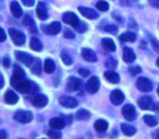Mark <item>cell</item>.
I'll use <instances>...</instances> for the list:
<instances>
[{
	"instance_id": "cell-33",
	"label": "cell",
	"mask_w": 159,
	"mask_h": 139,
	"mask_svg": "<svg viewBox=\"0 0 159 139\" xmlns=\"http://www.w3.org/2000/svg\"><path fill=\"white\" fill-rule=\"evenodd\" d=\"M143 120L145 121V123L151 127H154L157 125V120L156 119L153 117V116H151V115H145L143 117Z\"/></svg>"
},
{
	"instance_id": "cell-38",
	"label": "cell",
	"mask_w": 159,
	"mask_h": 139,
	"mask_svg": "<svg viewBox=\"0 0 159 139\" xmlns=\"http://www.w3.org/2000/svg\"><path fill=\"white\" fill-rule=\"evenodd\" d=\"M128 71H129V74L131 76H136L138 74H139L141 72V68L139 66V65H136V66H130L129 69H128Z\"/></svg>"
},
{
	"instance_id": "cell-42",
	"label": "cell",
	"mask_w": 159,
	"mask_h": 139,
	"mask_svg": "<svg viewBox=\"0 0 159 139\" xmlns=\"http://www.w3.org/2000/svg\"><path fill=\"white\" fill-rule=\"evenodd\" d=\"M79 74L81 75L83 78H87L90 74L89 70L86 68H82V69H80V71H79Z\"/></svg>"
},
{
	"instance_id": "cell-20",
	"label": "cell",
	"mask_w": 159,
	"mask_h": 139,
	"mask_svg": "<svg viewBox=\"0 0 159 139\" xmlns=\"http://www.w3.org/2000/svg\"><path fill=\"white\" fill-rule=\"evenodd\" d=\"M123 58H124V61L125 63H132L135 61L136 59V55L133 51L132 49L128 48V47H125L124 49V51H123Z\"/></svg>"
},
{
	"instance_id": "cell-40",
	"label": "cell",
	"mask_w": 159,
	"mask_h": 139,
	"mask_svg": "<svg viewBox=\"0 0 159 139\" xmlns=\"http://www.w3.org/2000/svg\"><path fill=\"white\" fill-rule=\"evenodd\" d=\"M104 30L110 34H112V35H116L118 33V27L115 26V25H108L104 28Z\"/></svg>"
},
{
	"instance_id": "cell-4",
	"label": "cell",
	"mask_w": 159,
	"mask_h": 139,
	"mask_svg": "<svg viewBox=\"0 0 159 139\" xmlns=\"http://www.w3.org/2000/svg\"><path fill=\"white\" fill-rule=\"evenodd\" d=\"M138 105L140 109L143 110H156L157 105L153 103L151 97L149 96H143L138 101Z\"/></svg>"
},
{
	"instance_id": "cell-15",
	"label": "cell",
	"mask_w": 159,
	"mask_h": 139,
	"mask_svg": "<svg viewBox=\"0 0 159 139\" xmlns=\"http://www.w3.org/2000/svg\"><path fill=\"white\" fill-rule=\"evenodd\" d=\"M32 104L36 107L42 108L48 104V98H47V96H45L44 94H41V93L36 94L32 99Z\"/></svg>"
},
{
	"instance_id": "cell-18",
	"label": "cell",
	"mask_w": 159,
	"mask_h": 139,
	"mask_svg": "<svg viewBox=\"0 0 159 139\" xmlns=\"http://www.w3.org/2000/svg\"><path fill=\"white\" fill-rule=\"evenodd\" d=\"M23 24L25 26H26L31 33H34L36 34L37 33V28H36V24H35V22L34 20L32 19L31 16L29 15H25L24 18H23Z\"/></svg>"
},
{
	"instance_id": "cell-31",
	"label": "cell",
	"mask_w": 159,
	"mask_h": 139,
	"mask_svg": "<svg viewBox=\"0 0 159 139\" xmlns=\"http://www.w3.org/2000/svg\"><path fill=\"white\" fill-rule=\"evenodd\" d=\"M108 126H109L108 122L105 121V120H103V119H99V120L96 121V123H95V129L98 132H105L108 129Z\"/></svg>"
},
{
	"instance_id": "cell-48",
	"label": "cell",
	"mask_w": 159,
	"mask_h": 139,
	"mask_svg": "<svg viewBox=\"0 0 159 139\" xmlns=\"http://www.w3.org/2000/svg\"><path fill=\"white\" fill-rule=\"evenodd\" d=\"M0 135H1V138H3V139L8 137V133L4 130H1V132H0Z\"/></svg>"
},
{
	"instance_id": "cell-26",
	"label": "cell",
	"mask_w": 159,
	"mask_h": 139,
	"mask_svg": "<svg viewBox=\"0 0 159 139\" xmlns=\"http://www.w3.org/2000/svg\"><path fill=\"white\" fill-rule=\"evenodd\" d=\"M121 130L127 136H132L133 134H135V132L137 131L135 127H133L132 125L126 124V123H122L121 124Z\"/></svg>"
},
{
	"instance_id": "cell-39",
	"label": "cell",
	"mask_w": 159,
	"mask_h": 139,
	"mask_svg": "<svg viewBox=\"0 0 159 139\" xmlns=\"http://www.w3.org/2000/svg\"><path fill=\"white\" fill-rule=\"evenodd\" d=\"M106 66L110 69H114L117 67V61L113 58H109L106 62Z\"/></svg>"
},
{
	"instance_id": "cell-19",
	"label": "cell",
	"mask_w": 159,
	"mask_h": 139,
	"mask_svg": "<svg viewBox=\"0 0 159 139\" xmlns=\"http://www.w3.org/2000/svg\"><path fill=\"white\" fill-rule=\"evenodd\" d=\"M37 14L38 17L40 20H46L48 18V12H47V7L45 5V3L43 2H39L38 3V7H37Z\"/></svg>"
},
{
	"instance_id": "cell-7",
	"label": "cell",
	"mask_w": 159,
	"mask_h": 139,
	"mask_svg": "<svg viewBox=\"0 0 159 139\" xmlns=\"http://www.w3.org/2000/svg\"><path fill=\"white\" fill-rule=\"evenodd\" d=\"M82 85V80L75 78V77H70L68 78L67 81H66V91L67 93H73L76 92L80 89Z\"/></svg>"
},
{
	"instance_id": "cell-16",
	"label": "cell",
	"mask_w": 159,
	"mask_h": 139,
	"mask_svg": "<svg viewBox=\"0 0 159 139\" xmlns=\"http://www.w3.org/2000/svg\"><path fill=\"white\" fill-rule=\"evenodd\" d=\"M81 52H82V56L84 57V59L87 62H90V63H95L98 61V57L95 53L94 50H90V49H86V48H83L81 50Z\"/></svg>"
},
{
	"instance_id": "cell-36",
	"label": "cell",
	"mask_w": 159,
	"mask_h": 139,
	"mask_svg": "<svg viewBox=\"0 0 159 139\" xmlns=\"http://www.w3.org/2000/svg\"><path fill=\"white\" fill-rule=\"evenodd\" d=\"M149 39H150V43H151V46L152 47L153 50L157 53H159V42L157 41V39H155V37L150 36L149 37Z\"/></svg>"
},
{
	"instance_id": "cell-13",
	"label": "cell",
	"mask_w": 159,
	"mask_h": 139,
	"mask_svg": "<svg viewBox=\"0 0 159 139\" xmlns=\"http://www.w3.org/2000/svg\"><path fill=\"white\" fill-rule=\"evenodd\" d=\"M59 103L61 106L67 108H74L78 106V101L75 98L66 95H62L59 97Z\"/></svg>"
},
{
	"instance_id": "cell-51",
	"label": "cell",
	"mask_w": 159,
	"mask_h": 139,
	"mask_svg": "<svg viewBox=\"0 0 159 139\" xmlns=\"http://www.w3.org/2000/svg\"><path fill=\"white\" fill-rule=\"evenodd\" d=\"M156 65L159 67V58H157V60H156Z\"/></svg>"
},
{
	"instance_id": "cell-29",
	"label": "cell",
	"mask_w": 159,
	"mask_h": 139,
	"mask_svg": "<svg viewBox=\"0 0 159 139\" xmlns=\"http://www.w3.org/2000/svg\"><path fill=\"white\" fill-rule=\"evenodd\" d=\"M30 48L35 51H40L43 48L41 41L38 37H32L30 40Z\"/></svg>"
},
{
	"instance_id": "cell-34",
	"label": "cell",
	"mask_w": 159,
	"mask_h": 139,
	"mask_svg": "<svg viewBox=\"0 0 159 139\" xmlns=\"http://www.w3.org/2000/svg\"><path fill=\"white\" fill-rule=\"evenodd\" d=\"M60 56H61V59H62L63 63H64L66 65H70V64H72L73 61H72V59L70 58V56L68 55V53H67L66 50H62L61 53H60Z\"/></svg>"
},
{
	"instance_id": "cell-22",
	"label": "cell",
	"mask_w": 159,
	"mask_h": 139,
	"mask_svg": "<svg viewBox=\"0 0 159 139\" xmlns=\"http://www.w3.org/2000/svg\"><path fill=\"white\" fill-rule=\"evenodd\" d=\"M18 99H19L18 98V95L14 92H12L11 90H9V91L6 92V93H5V102L7 104H9V105H14V104H16L18 102Z\"/></svg>"
},
{
	"instance_id": "cell-6",
	"label": "cell",
	"mask_w": 159,
	"mask_h": 139,
	"mask_svg": "<svg viewBox=\"0 0 159 139\" xmlns=\"http://www.w3.org/2000/svg\"><path fill=\"white\" fill-rule=\"evenodd\" d=\"M63 21H64V23H66L67 24H70L75 29H77L80 26V24H82V22H80L79 18L76 16V14H74L73 12H70V11L66 12L63 15Z\"/></svg>"
},
{
	"instance_id": "cell-25",
	"label": "cell",
	"mask_w": 159,
	"mask_h": 139,
	"mask_svg": "<svg viewBox=\"0 0 159 139\" xmlns=\"http://www.w3.org/2000/svg\"><path fill=\"white\" fill-rule=\"evenodd\" d=\"M136 35L133 32H126L120 36L119 39L121 42H134L136 40Z\"/></svg>"
},
{
	"instance_id": "cell-53",
	"label": "cell",
	"mask_w": 159,
	"mask_h": 139,
	"mask_svg": "<svg viewBox=\"0 0 159 139\" xmlns=\"http://www.w3.org/2000/svg\"><path fill=\"white\" fill-rule=\"evenodd\" d=\"M157 109L159 110V104H158V106H157Z\"/></svg>"
},
{
	"instance_id": "cell-23",
	"label": "cell",
	"mask_w": 159,
	"mask_h": 139,
	"mask_svg": "<svg viewBox=\"0 0 159 139\" xmlns=\"http://www.w3.org/2000/svg\"><path fill=\"white\" fill-rule=\"evenodd\" d=\"M11 11L15 18H21L23 16V11L18 2L12 1L11 4Z\"/></svg>"
},
{
	"instance_id": "cell-27",
	"label": "cell",
	"mask_w": 159,
	"mask_h": 139,
	"mask_svg": "<svg viewBox=\"0 0 159 139\" xmlns=\"http://www.w3.org/2000/svg\"><path fill=\"white\" fill-rule=\"evenodd\" d=\"M44 71L47 74H52L54 70H55V63L51 59H47L45 60L44 63Z\"/></svg>"
},
{
	"instance_id": "cell-50",
	"label": "cell",
	"mask_w": 159,
	"mask_h": 139,
	"mask_svg": "<svg viewBox=\"0 0 159 139\" xmlns=\"http://www.w3.org/2000/svg\"><path fill=\"white\" fill-rule=\"evenodd\" d=\"M1 80H2V83H1V88H3V86H4V79H3V76H1Z\"/></svg>"
},
{
	"instance_id": "cell-17",
	"label": "cell",
	"mask_w": 159,
	"mask_h": 139,
	"mask_svg": "<svg viewBox=\"0 0 159 139\" xmlns=\"http://www.w3.org/2000/svg\"><path fill=\"white\" fill-rule=\"evenodd\" d=\"M78 10H79L80 13L84 15V17H86L87 19H97L99 16L98 13L92 9H88V8H84V7H79Z\"/></svg>"
},
{
	"instance_id": "cell-41",
	"label": "cell",
	"mask_w": 159,
	"mask_h": 139,
	"mask_svg": "<svg viewBox=\"0 0 159 139\" xmlns=\"http://www.w3.org/2000/svg\"><path fill=\"white\" fill-rule=\"evenodd\" d=\"M64 37H65L66 38H68V39H73V38L75 37V34H74L71 30L66 29L65 32H64Z\"/></svg>"
},
{
	"instance_id": "cell-46",
	"label": "cell",
	"mask_w": 159,
	"mask_h": 139,
	"mask_svg": "<svg viewBox=\"0 0 159 139\" xmlns=\"http://www.w3.org/2000/svg\"><path fill=\"white\" fill-rule=\"evenodd\" d=\"M2 63H3V65H4L5 67H9V66H10V63H11L10 59H9L8 57H5V58L3 59Z\"/></svg>"
},
{
	"instance_id": "cell-37",
	"label": "cell",
	"mask_w": 159,
	"mask_h": 139,
	"mask_svg": "<svg viewBox=\"0 0 159 139\" xmlns=\"http://www.w3.org/2000/svg\"><path fill=\"white\" fill-rule=\"evenodd\" d=\"M48 135L50 138H53V139H58V138H61L62 137V133L59 132L57 131V129H52L48 132Z\"/></svg>"
},
{
	"instance_id": "cell-2",
	"label": "cell",
	"mask_w": 159,
	"mask_h": 139,
	"mask_svg": "<svg viewBox=\"0 0 159 139\" xmlns=\"http://www.w3.org/2000/svg\"><path fill=\"white\" fill-rule=\"evenodd\" d=\"M25 80H26L25 79V73L23 70V68H21L19 65L15 64L13 66V75H12L11 80V86L14 88L17 84H19L20 82H22Z\"/></svg>"
},
{
	"instance_id": "cell-21",
	"label": "cell",
	"mask_w": 159,
	"mask_h": 139,
	"mask_svg": "<svg viewBox=\"0 0 159 139\" xmlns=\"http://www.w3.org/2000/svg\"><path fill=\"white\" fill-rule=\"evenodd\" d=\"M49 124L52 128L57 130H62L66 126V122L62 118H53L50 120Z\"/></svg>"
},
{
	"instance_id": "cell-30",
	"label": "cell",
	"mask_w": 159,
	"mask_h": 139,
	"mask_svg": "<svg viewBox=\"0 0 159 139\" xmlns=\"http://www.w3.org/2000/svg\"><path fill=\"white\" fill-rule=\"evenodd\" d=\"M90 112L84 108H82L77 111L76 113V119H80V120H86L90 118Z\"/></svg>"
},
{
	"instance_id": "cell-35",
	"label": "cell",
	"mask_w": 159,
	"mask_h": 139,
	"mask_svg": "<svg viewBox=\"0 0 159 139\" xmlns=\"http://www.w3.org/2000/svg\"><path fill=\"white\" fill-rule=\"evenodd\" d=\"M96 8L100 11H107L109 10V4L106 1H102V0H100V1H98L97 3Z\"/></svg>"
},
{
	"instance_id": "cell-12",
	"label": "cell",
	"mask_w": 159,
	"mask_h": 139,
	"mask_svg": "<svg viewBox=\"0 0 159 139\" xmlns=\"http://www.w3.org/2000/svg\"><path fill=\"white\" fill-rule=\"evenodd\" d=\"M15 57L18 61L20 62H23L26 66L30 67L33 63H34V58L29 55L28 53L26 52H22V51H16L15 52Z\"/></svg>"
},
{
	"instance_id": "cell-10",
	"label": "cell",
	"mask_w": 159,
	"mask_h": 139,
	"mask_svg": "<svg viewBox=\"0 0 159 139\" xmlns=\"http://www.w3.org/2000/svg\"><path fill=\"white\" fill-rule=\"evenodd\" d=\"M122 114L125 117V119L126 120L129 121H133L136 117H137V113H136V109L132 105H125L123 106L122 109Z\"/></svg>"
},
{
	"instance_id": "cell-52",
	"label": "cell",
	"mask_w": 159,
	"mask_h": 139,
	"mask_svg": "<svg viewBox=\"0 0 159 139\" xmlns=\"http://www.w3.org/2000/svg\"><path fill=\"white\" fill-rule=\"evenodd\" d=\"M157 93H158V95H159V85H158V88H157Z\"/></svg>"
},
{
	"instance_id": "cell-1",
	"label": "cell",
	"mask_w": 159,
	"mask_h": 139,
	"mask_svg": "<svg viewBox=\"0 0 159 139\" xmlns=\"http://www.w3.org/2000/svg\"><path fill=\"white\" fill-rule=\"evenodd\" d=\"M14 88L22 93H34L39 90V86L35 82L28 81L26 80L17 84Z\"/></svg>"
},
{
	"instance_id": "cell-45",
	"label": "cell",
	"mask_w": 159,
	"mask_h": 139,
	"mask_svg": "<svg viewBox=\"0 0 159 139\" xmlns=\"http://www.w3.org/2000/svg\"><path fill=\"white\" fill-rule=\"evenodd\" d=\"M149 4L153 8H159V0H149Z\"/></svg>"
},
{
	"instance_id": "cell-9",
	"label": "cell",
	"mask_w": 159,
	"mask_h": 139,
	"mask_svg": "<svg viewBox=\"0 0 159 139\" xmlns=\"http://www.w3.org/2000/svg\"><path fill=\"white\" fill-rule=\"evenodd\" d=\"M137 88L143 93H149L152 90V84L150 80L140 77L137 80Z\"/></svg>"
},
{
	"instance_id": "cell-32",
	"label": "cell",
	"mask_w": 159,
	"mask_h": 139,
	"mask_svg": "<svg viewBox=\"0 0 159 139\" xmlns=\"http://www.w3.org/2000/svg\"><path fill=\"white\" fill-rule=\"evenodd\" d=\"M31 71L35 75H40L41 74V62L39 59L34 60L33 64L31 65Z\"/></svg>"
},
{
	"instance_id": "cell-47",
	"label": "cell",
	"mask_w": 159,
	"mask_h": 139,
	"mask_svg": "<svg viewBox=\"0 0 159 139\" xmlns=\"http://www.w3.org/2000/svg\"><path fill=\"white\" fill-rule=\"evenodd\" d=\"M1 36H2V37H1V42H4L5 40H6V34H5V31H4V29L3 28H1Z\"/></svg>"
},
{
	"instance_id": "cell-8",
	"label": "cell",
	"mask_w": 159,
	"mask_h": 139,
	"mask_svg": "<svg viewBox=\"0 0 159 139\" xmlns=\"http://www.w3.org/2000/svg\"><path fill=\"white\" fill-rule=\"evenodd\" d=\"M41 28L45 34L50 35V36H55L60 33L62 27H61V24L59 22H53L49 25H45V26L42 25Z\"/></svg>"
},
{
	"instance_id": "cell-43",
	"label": "cell",
	"mask_w": 159,
	"mask_h": 139,
	"mask_svg": "<svg viewBox=\"0 0 159 139\" xmlns=\"http://www.w3.org/2000/svg\"><path fill=\"white\" fill-rule=\"evenodd\" d=\"M87 30V25L85 23H82L80 24V26L76 29V31H78L79 33H84Z\"/></svg>"
},
{
	"instance_id": "cell-11",
	"label": "cell",
	"mask_w": 159,
	"mask_h": 139,
	"mask_svg": "<svg viewBox=\"0 0 159 139\" xmlns=\"http://www.w3.org/2000/svg\"><path fill=\"white\" fill-rule=\"evenodd\" d=\"M86 91L89 93H96L99 90V79L96 76H93L90 78V80L86 83Z\"/></svg>"
},
{
	"instance_id": "cell-5",
	"label": "cell",
	"mask_w": 159,
	"mask_h": 139,
	"mask_svg": "<svg viewBox=\"0 0 159 139\" xmlns=\"http://www.w3.org/2000/svg\"><path fill=\"white\" fill-rule=\"evenodd\" d=\"M9 34L13 41V43L17 46H22L25 43V36L21 31H18L16 29L11 28L9 30Z\"/></svg>"
},
{
	"instance_id": "cell-24",
	"label": "cell",
	"mask_w": 159,
	"mask_h": 139,
	"mask_svg": "<svg viewBox=\"0 0 159 139\" xmlns=\"http://www.w3.org/2000/svg\"><path fill=\"white\" fill-rule=\"evenodd\" d=\"M104 76H105V78H106L110 82L114 83V84L118 83L119 80H120L119 75H118L115 71H113V70H108V71H106V72L104 73Z\"/></svg>"
},
{
	"instance_id": "cell-44",
	"label": "cell",
	"mask_w": 159,
	"mask_h": 139,
	"mask_svg": "<svg viewBox=\"0 0 159 139\" xmlns=\"http://www.w3.org/2000/svg\"><path fill=\"white\" fill-rule=\"evenodd\" d=\"M22 3L26 7H32L35 4V0H22Z\"/></svg>"
},
{
	"instance_id": "cell-3",
	"label": "cell",
	"mask_w": 159,
	"mask_h": 139,
	"mask_svg": "<svg viewBox=\"0 0 159 139\" xmlns=\"http://www.w3.org/2000/svg\"><path fill=\"white\" fill-rule=\"evenodd\" d=\"M13 119L20 122V123H28L31 122L33 119V114L31 111H26V110H19L17 111L14 116Z\"/></svg>"
},
{
	"instance_id": "cell-14",
	"label": "cell",
	"mask_w": 159,
	"mask_h": 139,
	"mask_svg": "<svg viewBox=\"0 0 159 139\" xmlns=\"http://www.w3.org/2000/svg\"><path fill=\"white\" fill-rule=\"evenodd\" d=\"M110 98L114 106H120L125 100V94L120 90H114L111 93Z\"/></svg>"
},
{
	"instance_id": "cell-28",
	"label": "cell",
	"mask_w": 159,
	"mask_h": 139,
	"mask_svg": "<svg viewBox=\"0 0 159 139\" xmlns=\"http://www.w3.org/2000/svg\"><path fill=\"white\" fill-rule=\"evenodd\" d=\"M101 43H102L103 48L106 49V50H108L114 51L116 50V46H115L113 40L111 39V38H108V37L107 38H103L102 41H101Z\"/></svg>"
},
{
	"instance_id": "cell-49",
	"label": "cell",
	"mask_w": 159,
	"mask_h": 139,
	"mask_svg": "<svg viewBox=\"0 0 159 139\" xmlns=\"http://www.w3.org/2000/svg\"><path fill=\"white\" fill-rule=\"evenodd\" d=\"M154 135H153V137H155V138H159V130L158 131H156V132L155 133H153Z\"/></svg>"
}]
</instances>
